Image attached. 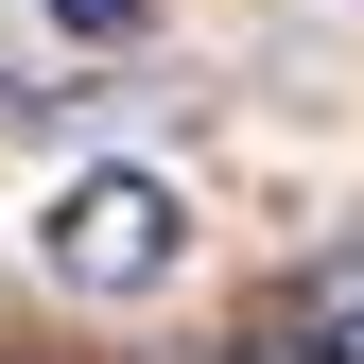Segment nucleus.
Listing matches in <instances>:
<instances>
[{"label": "nucleus", "mask_w": 364, "mask_h": 364, "mask_svg": "<svg viewBox=\"0 0 364 364\" xmlns=\"http://www.w3.org/2000/svg\"><path fill=\"white\" fill-rule=\"evenodd\" d=\"M35 260H53V295H156L173 260H191V208H173V173H139V156H105V173H70L53 191V225H35Z\"/></svg>", "instance_id": "obj_1"}, {"label": "nucleus", "mask_w": 364, "mask_h": 364, "mask_svg": "<svg viewBox=\"0 0 364 364\" xmlns=\"http://www.w3.org/2000/svg\"><path fill=\"white\" fill-rule=\"evenodd\" d=\"M278 330H295L312 364H364V243H330V260H295V278H278Z\"/></svg>", "instance_id": "obj_2"}, {"label": "nucleus", "mask_w": 364, "mask_h": 364, "mask_svg": "<svg viewBox=\"0 0 364 364\" xmlns=\"http://www.w3.org/2000/svg\"><path fill=\"white\" fill-rule=\"evenodd\" d=\"M225 364H312V347H295V330H278V312H260V330H243V347H225Z\"/></svg>", "instance_id": "obj_3"}]
</instances>
